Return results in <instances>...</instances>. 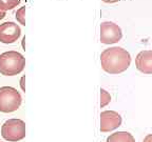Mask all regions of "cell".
<instances>
[{"instance_id":"obj_10","label":"cell","mask_w":152,"mask_h":142,"mask_svg":"<svg viewBox=\"0 0 152 142\" xmlns=\"http://www.w3.org/2000/svg\"><path fill=\"white\" fill-rule=\"evenodd\" d=\"M20 3V0H7V1H3V0H0V11L7 12L9 10L14 9L15 7H17Z\"/></svg>"},{"instance_id":"obj_7","label":"cell","mask_w":152,"mask_h":142,"mask_svg":"<svg viewBox=\"0 0 152 142\" xmlns=\"http://www.w3.org/2000/svg\"><path fill=\"white\" fill-rule=\"evenodd\" d=\"M100 132L109 133L121 125V116L115 110H104L100 113Z\"/></svg>"},{"instance_id":"obj_9","label":"cell","mask_w":152,"mask_h":142,"mask_svg":"<svg viewBox=\"0 0 152 142\" xmlns=\"http://www.w3.org/2000/svg\"><path fill=\"white\" fill-rule=\"evenodd\" d=\"M106 142H135V138L128 132H115L108 136Z\"/></svg>"},{"instance_id":"obj_12","label":"cell","mask_w":152,"mask_h":142,"mask_svg":"<svg viewBox=\"0 0 152 142\" xmlns=\"http://www.w3.org/2000/svg\"><path fill=\"white\" fill-rule=\"evenodd\" d=\"M16 19L21 25H25V7H21L16 12Z\"/></svg>"},{"instance_id":"obj_3","label":"cell","mask_w":152,"mask_h":142,"mask_svg":"<svg viewBox=\"0 0 152 142\" xmlns=\"http://www.w3.org/2000/svg\"><path fill=\"white\" fill-rule=\"evenodd\" d=\"M22 103V97L17 89L12 87L0 88V112L13 113L16 112Z\"/></svg>"},{"instance_id":"obj_4","label":"cell","mask_w":152,"mask_h":142,"mask_svg":"<svg viewBox=\"0 0 152 142\" xmlns=\"http://www.w3.org/2000/svg\"><path fill=\"white\" fill-rule=\"evenodd\" d=\"M25 134H27L25 122L21 119H9L1 126V136L9 142H18L25 138Z\"/></svg>"},{"instance_id":"obj_5","label":"cell","mask_w":152,"mask_h":142,"mask_svg":"<svg viewBox=\"0 0 152 142\" xmlns=\"http://www.w3.org/2000/svg\"><path fill=\"white\" fill-rule=\"evenodd\" d=\"M122 37L121 28L111 21H105L100 24V42L104 44L117 43Z\"/></svg>"},{"instance_id":"obj_14","label":"cell","mask_w":152,"mask_h":142,"mask_svg":"<svg viewBox=\"0 0 152 142\" xmlns=\"http://www.w3.org/2000/svg\"><path fill=\"white\" fill-rule=\"evenodd\" d=\"M24 79H25V77L23 76V77L21 78V80H20V87H21V90H22L23 92H25V88H24Z\"/></svg>"},{"instance_id":"obj_11","label":"cell","mask_w":152,"mask_h":142,"mask_svg":"<svg viewBox=\"0 0 152 142\" xmlns=\"http://www.w3.org/2000/svg\"><path fill=\"white\" fill-rule=\"evenodd\" d=\"M111 101V96L110 94L104 90V89H100V107L103 108L105 106H107Z\"/></svg>"},{"instance_id":"obj_13","label":"cell","mask_w":152,"mask_h":142,"mask_svg":"<svg viewBox=\"0 0 152 142\" xmlns=\"http://www.w3.org/2000/svg\"><path fill=\"white\" fill-rule=\"evenodd\" d=\"M143 142H152V134H148L145 138Z\"/></svg>"},{"instance_id":"obj_15","label":"cell","mask_w":152,"mask_h":142,"mask_svg":"<svg viewBox=\"0 0 152 142\" xmlns=\"http://www.w3.org/2000/svg\"><path fill=\"white\" fill-rule=\"evenodd\" d=\"M4 17H5V12H3V11H0V20L3 19Z\"/></svg>"},{"instance_id":"obj_8","label":"cell","mask_w":152,"mask_h":142,"mask_svg":"<svg viewBox=\"0 0 152 142\" xmlns=\"http://www.w3.org/2000/svg\"><path fill=\"white\" fill-rule=\"evenodd\" d=\"M135 66L143 74H152V50L142 51L137 54L135 58Z\"/></svg>"},{"instance_id":"obj_1","label":"cell","mask_w":152,"mask_h":142,"mask_svg":"<svg viewBox=\"0 0 152 142\" xmlns=\"http://www.w3.org/2000/svg\"><path fill=\"white\" fill-rule=\"evenodd\" d=\"M100 64L106 73L117 75L129 69L131 64V55L120 46H112L106 48L100 54Z\"/></svg>"},{"instance_id":"obj_2","label":"cell","mask_w":152,"mask_h":142,"mask_svg":"<svg viewBox=\"0 0 152 142\" xmlns=\"http://www.w3.org/2000/svg\"><path fill=\"white\" fill-rule=\"evenodd\" d=\"M25 67V58L17 51H8L0 55V74L16 76Z\"/></svg>"},{"instance_id":"obj_16","label":"cell","mask_w":152,"mask_h":142,"mask_svg":"<svg viewBox=\"0 0 152 142\" xmlns=\"http://www.w3.org/2000/svg\"><path fill=\"white\" fill-rule=\"evenodd\" d=\"M0 142H1V141H0Z\"/></svg>"},{"instance_id":"obj_6","label":"cell","mask_w":152,"mask_h":142,"mask_svg":"<svg viewBox=\"0 0 152 142\" xmlns=\"http://www.w3.org/2000/svg\"><path fill=\"white\" fill-rule=\"evenodd\" d=\"M21 36L20 26L13 22L8 21L0 24V42L4 44H12L16 42Z\"/></svg>"}]
</instances>
